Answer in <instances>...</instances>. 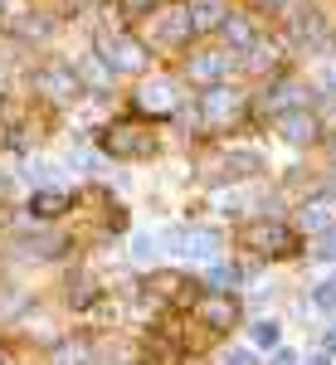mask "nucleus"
I'll return each instance as SVG.
<instances>
[{
  "mask_svg": "<svg viewBox=\"0 0 336 365\" xmlns=\"http://www.w3.org/2000/svg\"><path fill=\"white\" fill-rule=\"evenodd\" d=\"M244 103H249V93H234V88H210V93H200L195 113L205 127H224V122H234V117L244 113Z\"/></svg>",
  "mask_w": 336,
  "mask_h": 365,
  "instance_id": "obj_1",
  "label": "nucleus"
},
{
  "mask_svg": "<svg viewBox=\"0 0 336 365\" xmlns=\"http://www.w3.org/2000/svg\"><path fill=\"white\" fill-rule=\"evenodd\" d=\"M239 244H244V249H258V253H292V249H297V234H292V229H282V225L258 220V225L239 229Z\"/></svg>",
  "mask_w": 336,
  "mask_h": 365,
  "instance_id": "obj_2",
  "label": "nucleus"
},
{
  "mask_svg": "<svg viewBox=\"0 0 336 365\" xmlns=\"http://www.w3.org/2000/svg\"><path fill=\"white\" fill-rule=\"evenodd\" d=\"M103 146L112 156H151L156 151V137L146 127H108L103 132Z\"/></svg>",
  "mask_w": 336,
  "mask_h": 365,
  "instance_id": "obj_3",
  "label": "nucleus"
},
{
  "mask_svg": "<svg viewBox=\"0 0 336 365\" xmlns=\"http://www.w3.org/2000/svg\"><path fill=\"white\" fill-rule=\"evenodd\" d=\"M34 88L44 93V98H54V103H63V98H78V73L73 68H39L34 73Z\"/></svg>",
  "mask_w": 336,
  "mask_h": 365,
  "instance_id": "obj_4",
  "label": "nucleus"
},
{
  "mask_svg": "<svg viewBox=\"0 0 336 365\" xmlns=\"http://www.w3.org/2000/svg\"><path fill=\"white\" fill-rule=\"evenodd\" d=\"M195 322L205 331H229L234 327V302L229 297H205V302H195Z\"/></svg>",
  "mask_w": 336,
  "mask_h": 365,
  "instance_id": "obj_5",
  "label": "nucleus"
},
{
  "mask_svg": "<svg viewBox=\"0 0 336 365\" xmlns=\"http://www.w3.org/2000/svg\"><path fill=\"white\" fill-rule=\"evenodd\" d=\"M327 225H336V190H327V195L302 205V229L307 234H317V229H327Z\"/></svg>",
  "mask_w": 336,
  "mask_h": 365,
  "instance_id": "obj_6",
  "label": "nucleus"
},
{
  "mask_svg": "<svg viewBox=\"0 0 336 365\" xmlns=\"http://www.w3.org/2000/svg\"><path fill=\"white\" fill-rule=\"evenodd\" d=\"M224 68H229V58H224V54H205V58H190V63H185L190 78H220Z\"/></svg>",
  "mask_w": 336,
  "mask_h": 365,
  "instance_id": "obj_7",
  "label": "nucleus"
},
{
  "mask_svg": "<svg viewBox=\"0 0 336 365\" xmlns=\"http://www.w3.org/2000/svg\"><path fill=\"white\" fill-rule=\"evenodd\" d=\"M141 108H161V113H170V108H175L170 83H146V88H141Z\"/></svg>",
  "mask_w": 336,
  "mask_h": 365,
  "instance_id": "obj_8",
  "label": "nucleus"
},
{
  "mask_svg": "<svg viewBox=\"0 0 336 365\" xmlns=\"http://www.w3.org/2000/svg\"><path fill=\"white\" fill-rule=\"evenodd\" d=\"M88 361H93V346H88V341H68L54 356V365H88Z\"/></svg>",
  "mask_w": 336,
  "mask_h": 365,
  "instance_id": "obj_9",
  "label": "nucleus"
},
{
  "mask_svg": "<svg viewBox=\"0 0 336 365\" xmlns=\"http://www.w3.org/2000/svg\"><path fill=\"white\" fill-rule=\"evenodd\" d=\"M63 205H68V195H34V200H29V215H39V220H54Z\"/></svg>",
  "mask_w": 336,
  "mask_h": 365,
  "instance_id": "obj_10",
  "label": "nucleus"
},
{
  "mask_svg": "<svg viewBox=\"0 0 336 365\" xmlns=\"http://www.w3.org/2000/svg\"><path fill=\"white\" fill-rule=\"evenodd\" d=\"M220 15H224L220 0H200V5H190V20H195V29H210Z\"/></svg>",
  "mask_w": 336,
  "mask_h": 365,
  "instance_id": "obj_11",
  "label": "nucleus"
},
{
  "mask_svg": "<svg viewBox=\"0 0 336 365\" xmlns=\"http://www.w3.org/2000/svg\"><path fill=\"white\" fill-rule=\"evenodd\" d=\"M253 336L263 341V346H273V341H278V322H258V331H253Z\"/></svg>",
  "mask_w": 336,
  "mask_h": 365,
  "instance_id": "obj_12",
  "label": "nucleus"
},
{
  "mask_svg": "<svg viewBox=\"0 0 336 365\" xmlns=\"http://www.w3.org/2000/svg\"><path fill=\"white\" fill-rule=\"evenodd\" d=\"M141 5H156V0H122V15H141Z\"/></svg>",
  "mask_w": 336,
  "mask_h": 365,
  "instance_id": "obj_13",
  "label": "nucleus"
},
{
  "mask_svg": "<svg viewBox=\"0 0 336 365\" xmlns=\"http://www.w3.org/2000/svg\"><path fill=\"white\" fill-rule=\"evenodd\" d=\"M229 365H253V356H234V361H229Z\"/></svg>",
  "mask_w": 336,
  "mask_h": 365,
  "instance_id": "obj_14",
  "label": "nucleus"
},
{
  "mask_svg": "<svg viewBox=\"0 0 336 365\" xmlns=\"http://www.w3.org/2000/svg\"><path fill=\"white\" fill-rule=\"evenodd\" d=\"M273 365H292V356H287V351H282V356H278V361H273Z\"/></svg>",
  "mask_w": 336,
  "mask_h": 365,
  "instance_id": "obj_15",
  "label": "nucleus"
}]
</instances>
